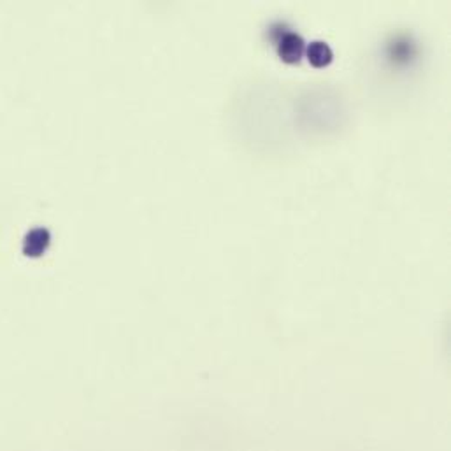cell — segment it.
<instances>
[{"instance_id":"obj_2","label":"cell","mask_w":451,"mask_h":451,"mask_svg":"<svg viewBox=\"0 0 451 451\" xmlns=\"http://www.w3.org/2000/svg\"><path fill=\"white\" fill-rule=\"evenodd\" d=\"M306 55H308L311 66H314V67H327L333 58L331 46L325 43H320V41L311 43L309 48L306 49Z\"/></svg>"},{"instance_id":"obj_1","label":"cell","mask_w":451,"mask_h":451,"mask_svg":"<svg viewBox=\"0 0 451 451\" xmlns=\"http://www.w3.org/2000/svg\"><path fill=\"white\" fill-rule=\"evenodd\" d=\"M306 51L302 37L295 32H285L278 41V53L283 62L297 63Z\"/></svg>"}]
</instances>
